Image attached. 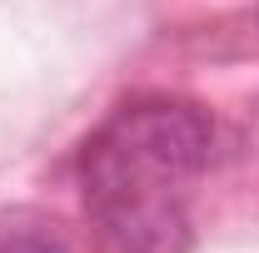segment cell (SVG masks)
Wrapping results in <instances>:
<instances>
[{
    "instance_id": "1",
    "label": "cell",
    "mask_w": 259,
    "mask_h": 253,
    "mask_svg": "<svg viewBox=\"0 0 259 253\" xmlns=\"http://www.w3.org/2000/svg\"><path fill=\"white\" fill-rule=\"evenodd\" d=\"M214 129L194 104L145 99L85 144V209L120 253L190 248V184L204 174Z\"/></svg>"
},
{
    "instance_id": "2",
    "label": "cell",
    "mask_w": 259,
    "mask_h": 253,
    "mask_svg": "<svg viewBox=\"0 0 259 253\" xmlns=\"http://www.w3.org/2000/svg\"><path fill=\"white\" fill-rule=\"evenodd\" d=\"M0 253H70L60 238H40V233H20V238H5Z\"/></svg>"
}]
</instances>
